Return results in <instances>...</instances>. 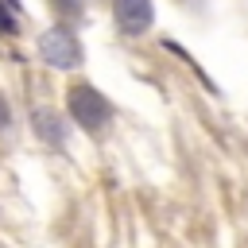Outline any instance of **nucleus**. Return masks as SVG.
Listing matches in <instances>:
<instances>
[{
    "label": "nucleus",
    "mask_w": 248,
    "mask_h": 248,
    "mask_svg": "<svg viewBox=\"0 0 248 248\" xmlns=\"http://www.w3.org/2000/svg\"><path fill=\"white\" fill-rule=\"evenodd\" d=\"M66 105H70V116H74L85 132H105V124L112 120V105H108L105 93H97L93 85H74L70 97H66Z\"/></svg>",
    "instance_id": "nucleus-1"
},
{
    "label": "nucleus",
    "mask_w": 248,
    "mask_h": 248,
    "mask_svg": "<svg viewBox=\"0 0 248 248\" xmlns=\"http://www.w3.org/2000/svg\"><path fill=\"white\" fill-rule=\"evenodd\" d=\"M39 50H43V62L58 66V70H74L81 66V43L70 27H54L39 39Z\"/></svg>",
    "instance_id": "nucleus-2"
},
{
    "label": "nucleus",
    "mask_w": 248,
    "mask_h": 248,
    "mask_svg": "<svg viewBox=\"0 0 248 248\" xmlns=\"http://www.w3.org/2000/svg\"><path fill=\"white\" fill-rule=\"evenodd\" d=\"M112 12H116V23H120L124 35H143L151 27V19H155L151 0H116Z\"/></svg>",
    "instance_id": "nucleus-3"
},
{
    "label": "nucleus",
    "mask_w": 248,
    "mask_h": 248,
    "mask_svg": "<svg viewBox=\"0 0 248 248\" xmlns=\"http://www.w3.org/2000/svg\"><path fill=\"white\" fill-rule=\"evenodd\" d=\"M0 27H4V31H16V12H12L8 0H0Z\"/></svg>",
    "instance_id": "nucleus-4"
},
{
    "label": "nucleus",
    "mask_w": 248,
    "mask_h": 248,
    "mask_svg": "<svg viewBox=\"0 0 248 248\" xmlns=\"http://www.w3.org/2000/svg\"><path fill=\"white\" fill-rule=\"evenodd\" d=\"M8 128V105H4V97H0V132Z\"/></svg>",
    "instance_id": "nucleus-5"
}]
</instances>
